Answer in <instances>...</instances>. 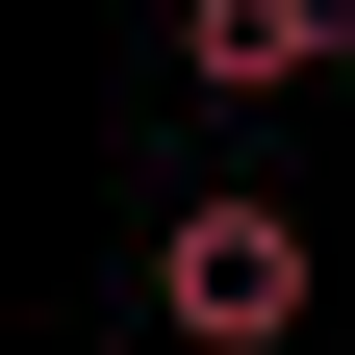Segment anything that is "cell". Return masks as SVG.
Segmentation results:
<instances>
[{"mask_svg":"<svg viewBox=\"0 0 355 355\" xmlns=\"http://www.w3.org/2000/svg\"><path fill=\"white\" fill-rule=\"evenodd\" d=\"M355 51V0H178V76L203 102H279V76H330Z\"/></svg>","mask_w":355,"mask_h":355,"instance_id":"cell-2","label":"cell"},{"mask_svg":"<svg viewBox=\"0 0 355 355\" xmlns=\"http://www.w3.org/2000/svg\"><path fill=\"white\" fill-rule=\"evenodd\" d=\"M304 304H330V254H304V203H254V178L153 229V330L178 355H304Z\"/></svg>","mask_w":355,"mask_h":355,"instance_id":"cell-1","label":"cell"}]
</instances>
